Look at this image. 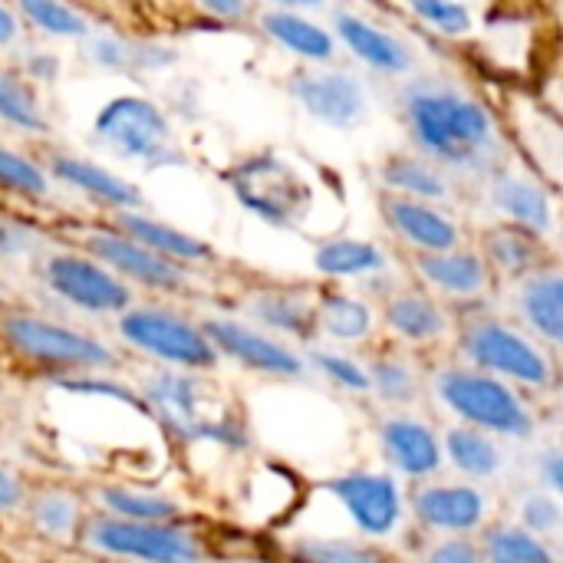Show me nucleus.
<instances>
[{
  "label": "nucleus",
  "mask_w": 563,
  "mask_h": 563,
  "mask_svg": "<svg viewBox=\"0 0 563 563\" xmlns=\"http://www.w3.org/2000/svg\"><path fill=\"white\" fill-rule=\"evenodd\" d=\"M92 139L122 162H139L145 168L181 162V148L168 115L145 96L109 99L92 119Z\"/></svg>",
  "instance_id": "obj_4"
},
{
  "label": "nucleus",
  "mask_w": 563,
  "mask_h": 563,
  "mask_svg": "<svg viewBox=\"0 0 563 563\" xmlns=\"http://www.w3.org/2000/svg\"><path fill=\"white\" fill-rule=\"evenodd\" d=\"M482 188L488 195V205L505 224L531 231L541 241H551L558 234V195H554L558 188H551L531 168H521L511 158Z\"/></svg>",
  "instance_id": "obj_12"
},
{
  "label": "nucleus",
  "mask_w": 563,
  "mask_h": 563,
  "mask_svg": "<svg viewBox=\"0 0 563 563\" xmlns=\"http://www.w3.org/2000/svg\"><path fill=\"white\" fill-rule=\"evenodd\" d=\"M23 43V23L7 0H0V53H10Z\"/></svg>",
  "instance_id": "obj_49"
},
{
  "label": "nucleus",
  "mask_w": 563,
  "mask_h": 563,
  "mask_svg": "<svg viewBox=\"0 0 563 563\" xmlns=\"http://www.w3.org/2000/svg\"><path fill=\"white\" fill-rule=\"evenodd\" d=\"M3 406H7V383H3V376H0V412H3Z\"/></svg>",
  "instance_id": "obj_52"
},
{
  "label": "nucleus",
  "mask_w": 563,
  "mask_h": 563,
  "mask_svg": "<svg viewBox=\"0 0 563 563\" xmlns=\"http://www.w3.org/2000/svg\"><path fill=\"white\" fill-rule=\"evenodd\" d=\"M188 3L201 20H214L221 26H238L247 23L251 16V0H188Z\"/></svg>",
  "instance_id": "obj_46"
},
{
  "label": "nucleus",
  "mask_w": 563,
  "mask_h": 563,
  "mask_svg": "<svg viewBox=\"0 0 563 563\" xmlns=\"http://www.w3.org/2000/svg\"><path fill=\"white\" fill-rule=\"evenodd\" d=\"M419 280L445 297L455 300H478L482 294L492 290V271L482 261L478 251L472 247H452V251H435V254H416L412 261Z\"/></svg>",
  "instance_id": "obj_21"
},
{
  "label": "nucleus",
  "mask_w": 563,
  "mask_h": 563,
  "mask_svg": "<svg viewBox=\"0 0 563 563\" xmlns=\"http://www.w3.org/2000/svg\"><path fill=\"white\" fill-rule=\"evenodd\" d=\"M119 336L139 353L155 356L172 369H211L218 363V350L205 336L201 327L178 317L165 307H129L119 317Z\"/></svg>",
  "instance_id": "obj_8"
},
{
  "label": "nucleus",
  "mask_w": 563,
  "mask_h": 563,
  "mask_svg": "<svg viewBox=\"0 0 563 563\" xmlns=\"http://www.w3.org/2000/svg\"><path fill=\"white\" fill-rule=\"evenodd\" d=\"M383 317H386V327L399 340H409V343H429V340H439L449 330V320H445L442 307L429 294H419V290L393 294L386 300Z\"/></svg>",
  "instance_id": "obj_29"
},
{
  "label": "nucleus",
  "mask_w": 563,
  "mask_h": 563,
  "mask_svg": "<svg viewBox=\"0 0 563 563\" xmlns=\"http://www.w3.org/2000/svg\"><path fill=\"white\" fill-rule=\"evenodd\" d=\"M313 363L317 369L340 389H350V393H369V376H366V366L353 363L350 356L343 353H313Z\"/></svg>",
  "instance_id": "obj_45"
},
{
  "label": "nucleus",
  "mask_w": 563,
  "mask_h": 563,
  "mask_svg": "<svg viewBox=\"0 0 563 563\" xmlns=\"http://www.w3.org/2000/svg\"><path fill=\"white\" fill-rule=\"evenodd\" d=\"M0 122L23 135H46L49 119L43 112L36 86L16 69V63L0 59Z\"/></svg>",
  "instance_id": "obj_30"
},
{
  "label": "nucleus",
  "mask_w": 563,
  "mask_h": 563,
  "mask_svg": "<svg viewBox=\"0 0 563 563\" xmlns=\"http://www.w3.org/2000/svg\"><path fill=\"white\" fill-rule=\"evenodd\" d=\"M445 459L468 478H495L505 465L498 442L468 426H459L445 435Z\"/></svg>",
  "instance_id": "obj_36"
},
{
  "label": "nucleus",
  "mask_w": 563,
  "mask_h": 563,
  "mask_svg": "<svg viewBox=\"0 0 563 563\" xmlns=\"http://www.w3.org/2000/svg\"><path fill=\"white\" fill-rule=\"evenodd\" d=\"M435 393L445 409L468 422V429L505 439L534 435V412L505 379H495L478 369H445L435 379Z\"/></svg>",
  "instance_id": "obj_5"
},
{
  "label": "nucleus",
  "mask_w": 563,
  "mask_h": 563,
  "mask_svg": "<svg viewBox=\"0 0 563 563\" xmlns=\"http://www.w3.org/2000/svg\"><path fill=\"white\" fill-rule=\"evenodd\" d=\"M228 185L251 214L274 228H297L313 208L307 175L280 152H261L238 162L228 172Z\"/></svg>",
  "instance_id": "obj_6"
},
{
  "label": "nucleus",
  "mask_w": 563,
  "mask_h": 563,
  "mask_svg": "<svg viewBox=\"0 0 563 563\" xmlns=\"http://www.w3.org/2000/svg\"><path fill=\"white\" fill-rule=\"evenodd\" d=\"M30 525L46 538V541H73L79 538L82 528V505L73 492L49 488L30 498L26 505Z\"/></svg>",
  "instance_id": "obj_35"
},
{
  "label": "nucleus",
  "mask_w": 563,
  "mask_h": 563,
  "mask_svg": "<svg viewBox=\"0 0 563 563\" xmlns=\"http://www.w3.org/2000/svg\"><path fill=\"white\" fill-rule=\"evenodd\" d=\"M511 148L518 145L531 158V172L544 178L551 188L561 185V119L541 96L511 92L505 99V112H498Z\"/></svg>",
  "instance_id": "obj_14"
},
{
  "label": "nucleus",
  "mask_w": 563,
  "mask_h": 563,
  "mask_svg": "<svg viewBox=\"0 0 563 563\" xmlns=\"http://www.w3.org/2000/svg\"><path fill=\"white\" fill-rule=\"evenodd\" d=\"M82 247L92 261L109 267L125 284H142L162 294H178L188 287V267L152 254L115 228H89L82 234Z\"/></svg>",
  "instance_id": "obj_13"
},
{
  "label": "nucleus",
  "mask_w": 563,
  "mask_h": 563,
  "mask_svg": "<svg viewBox=\"0 0 563 563\" xmlns=\"http://www.w3.org/2000/svg\"><path fill=\"white\" fill-rule=\"evenodd\" d=\"M317 333L340 343H360L373 333V307L353 294H320Z\"/></svg>",
  "instance_id": "obj_33"
},
{
  "label": "nucleus",
  "mask_w": 563,
  "mask_h": 563,
  "mask_svg": "<svg viewBox=\"0 0 563 563\" xmlns=\"http://www.w3.org/2000/svg\"><path fill=\"white\" fill-rule=\"evenodd\" d=\"M247 313L274 336L310 340L317 333V297L300 287H267L247 300Z\"/></svg>",
  "instance_id": "obj_24"
},
{
  "label": "nucleus",
  "mask_w": 563,
  "mask_h": 563,
  "mask_svg": "<svg viewBox=\"0 0 563 563\" xmlns=\"http://www.w3.org/2000/svg\"><path fill=\"white\" fill-rule=\"evenodd\" d=\"M86 56L102 66V69H115V73H135V69H162L175 63V53H168L165 46H155L148 40H129V36H86Z\"/></svg>",
  "instance_id": "obj_31"
},
{
  "label": "nucleus",
  "mask_w": 563,
  "mask_h": 563,
  "mask_svg": "<svg viewBox=\"0 0 563 563\" xmlns=\"http://www.w3.org/2000/svg\"><path fill=\"white\" fill-rule=\"evenodd\" d=\"M3 300H7V294H3V287H0V307H3Z\"/></svg>",
  "instance_id": "obj_53"
},
{
  "label": "nucleus",
  "mask_w": 563,
  "mask_h": 563,
  "mask_svg": "<svg viewBox=\"0 0 563 563\" xmlns=\"http://www.w3.org/2000/svg\"><path fill=\"white\" fill-rule=\"evenodd\" d=\"M20 23H30L33 30L56 36V40H86L92 33V23L82 10H76L69 0H7Z\"/></svg>",
  "instance_id": "obj_34"
},
{
  "label": "nucleus",
  "mask_w": 563,
  "mask_h": 563,
  "mask_svg": "<svg viewBox=\"0 0 563 563\" xmlns=\"http://www.w3.org/2000/svg\"><path fill=\"white\" fill-rule=\"evenodd\" d=\"M393 106L416 155L429 158L452 181L485 185L515 158L498 109L459 79L412 73L399 79Z\"/></svg>",
  "instance_id": "obj_1"
},
{
  "label": "nucleus",
  "mask_w": 563,
  "mask_h": 563,
  "mask_svg": "<svg viewBox=\"0 0 563 563\" xmlns=\"http://www.w3.org/2000/svg\"><path fill=\"white\" fill-rule=\"evenodd\" d=\"M86 548L135 563H205L201 541L175 521L142 525V521H119V518H96L82 531Z\"/></svg>",
  "instance_id": "obj_9"
},
{
  "label": "nucleus",
  "mask_w": 563,
  "mask_h": 563,
  "mask_svg": "<svg viewBox=\"0 0 563 563\" xmlns=\"http://www.w3.org/2000/svg\"><path fill=\"white\" fill-rule=\"evenodd\" d=\"M99 505L109 518L119 521H142V525H162L175 521L178 505L168 495L155 492H139V488H122V485H106L99 492Z\"/></svg>",
  "instance_id": "obj_37"
},
{
  "label": "nucleus",
  "mask_w": 563,
  "mask_h": 563,
  "mask_svg": "<svg viewBox=\"0 0 563 563\" xmlns=\"http://www.w3.org/2000/svg\"><path fill=\"white\" fill-rule=\"evenodd\" d=\"M426 563H482V548L468 538H449L429 548Z\"/></svg>",
  "instance_id": "obj_47"
},
{
  "label": "nucleus",
  "mask_w": 563,
  "mask_h": 563,
  "mask_svg": "<svg viewBox=\"0 0 563 563\" xmlns=\"http://www.w3.org/2000/svg\"><path fill=\"white\" fill-rule=\"evenodd\" d=\"M379 439H383L386 459L409 478H426L442 468V445L435 432L412 416L386 419L379 429Z\"/></svg>",
  "instance_id": "obj_25"
},
{
  "label": "nucleus",
  "mask_w": 563,
  "mask_h": 563,
  "mask_svg": "<svg viewBox=\"0 0 563 563\" xmlns=\"http://www.w3.org/2000/svg\"><path fill=\"white\" fill-rule=\"evenodd\" d=\"M290 99L310 112L317 122L350 132L366 122L369 115V92L363 79L340 66H307L290 73L287 79Z\"/></svg>",
  "instance_id": "obj_11"
},
{
  "label": "nucleus",
  "mask_w": 563,
  "mask_h": 563,
  "mask_svg": "<svg viewBox=\"0 0 563 563\" xmlns=\"http://www.w3.org/2000/svg\"><path fill=\"white\" fill-rule=\"evenodd\" d=\"M205 336L218 350V356H228L254 373L274 376V379H297L303 373V360L280 340H274L264 330H254L241 320L214 317L201 323Z\"/></svg>",
  "instance_id": "obj_15"
},
{
  "label": "nucleus",
  "mask_w": 563,
  "mask_h": 563,
  "mask_svg": "<svg viewBox=\"0 0 563 563\" xmlns=\"http://www.w3.org/2000/svg\"><path fill=\"white\" fill-rule=\"evenodd\" d=\"M327 492L343 505L350 521L366 538H386L402 521V495L389 475L376 472H350L327 485Z\"/></svg>",
  "instance_id": "obj_17"
},
{
  "label": "nucleus",
  "mask_w": 563,
  "mask_h": 563,
  "mask_svg": "<svg viewBox=\"0 0 563 563\" xmlns=\"http://www.w3.org/2000/svg\"><path fill=\"white\" fill-rule=\"evenodd\" d=\"M145 402L162 416L165 429L185 442H214L224 449H238L247 442L244 429L221 416L208 399L205 379L191 369L162 366L145 379Z\"/></svg>",
  "instance_id": "obj_2"
},
{
  "label": "nucleus",
  "mask_w": 563,
  "mask_h": 563,
  "mask_svg": "<svg viewBox=\"0 0 563 563\" xmlns=\"http://www.w3.org/2000/svg\"><path fill=\"white\" fill-rule=\"evenodd\" d=\"M287 554L294 563H389L386 551L353 541V538H320V534H300L287 544Z\"/></svg>",
  "instance_id": "obj_38"
},
{
  "label": "nucleus",
  "mask_w": 563,
  "mask_h": 563,
  "mask_svg": "<svg viewBox=\"0 0 563 563\" xmlns=\"http://www.w3.org/2000/svg\"><path fill=\"white\" fill-rule=\"evenodd\" d=\"M0 188L13 191L20 198H49L53 195V178L46 175L43 165H36L33 158L0 145Z\"/></svg>",
  "instance_id": "obj_41"
},
{
  "label": "nucleus",
  "mask_w": 563,
  "mask_h": 563,
  "mask_svg": "<svg viewBox=\"0 0 563 563\" xmlns=\"http://www.w3.org/2000/svg\"><path fill=\"white\" fill-rule=\"evenodd\" d=\"M313 264L323 277L336 280H356V277H373L386 271V254L383 247L356 238H336L323 241L313 254Z\"/></svg>",
  "instance_id": "obj_32"
},
{
  "label": "nucleus",
  "mask_w": 563,
  "mask_h": 563,
  "mask_svg": "<svg viewBox=\"0 0 563 563\" xmlns=\"http://www.w3.org/2000/svg\"><path fill=\"white\" fill-rule=\"evenodd\" d=\"M402 7L442 40H468L478 30L468 0H402Z\"/></svg>",
  "instance_id": "obj_39"
},
{
  "label": "nucleus",
  "mask_w": 563,
  "mask_h": 563,
  "mask_svg": "<svg viewBox=\"0 0 563 563\" xmlns=\"http://www.w3.org/2000/svg\"><path fill=\"white\" fill-rule=\"evenodd\" d=\"M518 284V317L531 330V336L544 340L551 350L561 346L563 340V277L561 267L551 261L528 277L515 280Z\"/></svg>",
  "instance_id": "obj_22"
},
{
  "label": "nucleus",
  "mask_w": 563,
  "mask_h": 563,
  "mask_svg": "<svg viewBox=\"0 0 563 563\" xmlns=\"http://www.w3.org/2000/svg\"><path fill=\"white\" fill-rule=\"evenodd\" d=\"M369 376V393H379L386 402H412L419 396V376L416 369L399 360V356H379L366 369Z\"/></svg>",
  "instance_id": "obj_42"
},
{
  "label": "nucleus",
  "mask_w": 563,
  "mask_h": 563,
  "mask_svg": "<svg viewBox=\"0 0 563 563\" xmlns=\"http://www.w3.org/2000/svg\"><path fill=\"white\" fill-rule=\"evenodd\" d=\"M115 231H122L135 244H142L152 254H158L165 261H175L181 267L205 264V261L214 257L211 244H205L201 238H195V234H188V231H181L175 224H165V221L145 214L142 208H135V211H115Z\"/></svg>",
  "instance_id": "obj_23"
},
{
  "label": "nucleus",
  "mask_w": 563,
  "mask_h": 563,
  "mask_svg": "<svg viewBox=\"0 0 563 563\" xmlns=\"http://www.w3.org/2000/svg\"><path fill=\"white\" fill-rule=\"evenodd\" d=\"M274 7H284V10H317L323 7L327 0H271Z\"/></svg>",
  "instance_id": "obj_51"
},
{
  "label": "nucleus",
  "mask_w": 563,
  "mask_h": 563,
  "mask_svg": "<svg viewBox=\"0 0 563 563\" xmlns=\"http://www.w3.org/2000/svg\"><path fill=\"white\" fill-rule=\"evenodd\" d=\"M23 501H26L23 482H20L13 472L0 468V511H13V508H20Z\"/></svg>",
  "instance_id": "obj_50"
},
{
  "label": "nucleus",
  "mask_w": 563,
  "mask_h": 563,
  "mask_svg": "<svg viewBox=\"0 0 563 563\" xmlns=\"http://www.w3.org/2000/svg\"><path fill=\"white\" fill-rule=\"evenodd\" d=\"M0 340L7 343V350L30 363V366H43V369H59V373H102L119 366L115 353L99 343L89 333H79L73 327L43 320L36 313H3L0 320Z\"/></svg>",
  "instance_id": "obj_3"
},
{
  "label": "nucleus",
  "mask_w": 563,
  "mask_h": 563,
  "mask_svg": "<svg viewBox=\"0 0 563 563\" xmlns=\"http://www.w3.org/2000/svg\"><path fill=\"white\" fill-rule=\"evenodd\" d=\"M40 277L49 294L86 313H122L132 307V287L89 254L53 251L40 257Z\"/></svg>",
  "instance_id": "obj_10"
},
{
  "label": "nucleus",
  "mask_w": 563,
  "mask_h": 563,
  "mask_svg": "<svg viewBox=\"0 0 563 563\" xmlns=\"http://www.w3.org/2000/svg\"><path fill=\"white\" fill-rule=\"evenodd\" d=\"M379 181L389 195H402L412 201H429V205H445L455 198V181L435 168L429 158L416 155V152H399L389 155L379 165Z\"/></svg>",
  "instance_id": "obj_28"
},
{
  "label": "nucleus",
  "mask_w": 563,
  "mask_h": 563,
  "mask_svg": "<svg viewBox=\"0 0 563 563\" xmlns=\"http://www.w3.org/2000/svg\"><path fill=\"white\" fill-rule=\"evenodd\" d=\"M261 30L284 46L287 53L313 63V66H327L336 56V36L320 26L317 20L303 16L300 10H284V7H271L257 16Z\"/></svg>",
  "instance_id": "obj_26"
},
{
  "label": "nucleus",
  "mask_w": 563,
  "mask_h": 563,
  "mask_svg": "<svg viewBox=\"0 0 563 563\" xmlns=\"http://www.w3.org/2000/svg\"><path fill=\"white\" fill-rule=\"evenodd\" d=\"M43 168L53 181H63L66 188H73V191H79V195H86V198L112 208V211L142 208V191L132 181L119 178L115 172H109L89 158H79L69 152H53V155H46Z\"/></svg>",
  "instance_id": "obj_19"
},
{
  "label": "nucleus",
  "mask_w": 563,
  "mask_h": 563,
  "mask_svg": "<svg viewBox=\"0 0 563 563\" xmlns=\"http://www.w3.org/2000/svg\"><path fill=\"white\" fill-rule=\"evenodd\" d=\"M462 353L465 360L495 379H508L528 389H548L554 383L551 356L518 327L478 317L462 330Z\"/></svg>",
  "instance_id": "obj_7"
},
{
  "label": "nucleus",
  "mask_w": 563,
  "mask_h": 563,
  "mask_svg": "<svg viewBox=\"0 0 563 563\" xmlns=\"http://www.w3.org/2000/svg\"><path fill=\"white\" fill-rule=\"evenodd\" d=\"M482 563H554V551L544 538H534L525 528L501 525L485 534Z\"/></svg>",
  "instance_id": "obj_40"
},
{
  "label": "nucleus",
  "mask_w": 563,
  "mask_h": 563,
  "mask_svg": "<svg viewBox=\"0 0 563 563\" xmlns=\"http://www.w3.org/2000/svg\"><path fill=\"white\" fill-rule=\"evenodd\" d=\"M478 254L492 274H501L508 280H521L531 271L551 264L541 238H534L531 231H521L515 224H505V221L482 231V251Z\"/></svg>",
  "instance_id": "obj_27"
},
{
  "label": "nucleus",
  "mask_w": 563,
  "mask_h": 563,
  "mask_svg": "<svg viewBox=\"0 0 563 563\" xmlns=\"http://www.w3.org/2000/svg\"><path fill=\"white\" fill-rule=\"evenodd\" d=\"M379 211L389 224V231L409 244L416 254H435V251H452L462 247V224L442 211V205H429V201H412L402 195H383L379 198Z\"/></svg>",
  "instance_id": "obj_18"
},
{
  "label": "nucleus",
  "mask_w": 563,
  "mask_h": 563,
  "mask_svg": "<svg viewBox=\"0 0 563 563\" xmlns=\"http://www.w3.org/2000/svg\"><path fill=\"white\" fill-rule=\"evenodd\" d=\"M538 478L541 485L551 492V495H561L563 492V459L558 449H548L538 455Z\"/></svg>",
  "instance_id": "obj_48"
},
{
  "label": "nucleus",
  "mask_w": 563,
  "mask_h": 563,
  "mask_svg": "<svg viewBox=\"0 0 563 563\" xmlns=\"http://www.w3.org/2000/svg\"><path fill=\"white\" fill-rule=\"evenodd\" d=\"M336 43H343L363 66H369L376 76L386 79H406L416 73V53L412 46L386 30L383 23L356 13V10H333V30Z\"/></svg>",
  "instance_id": "obj_16"
},
{
  "label": "nucleus",
  "mask_w": 563,
  "mask_h": 563,
  "mask_svg": "<svg viewBox=\"0 0 563 563\" xmlns=\"http://www.w3.org/2000/svg\"><path fill=\"white\" fill-rule=\"evenodd\" d=\"M43 254L40 228L26 224L23 218L0 214V257L3 261H30Z\"/></svg>",
  "instance_id": "obj_43"
},
{
  "label": "nucleus",
  "mask_w": 563,
  "mask_h": 563,
  "mask_svg": "<svg viewBox=\"0 0 563 563\" xmlns=\"http://www.w3.org/2000/svg\"><path fill=\"white\" fill-rule=\"evenodd\" d=\"M521 528L534 538H554L561 531V501L551 492H531L521 501Z\"/></svg>",
  "instance_id": "obj_44"
},
{
  "label": "nucleus",
  "mask_w": 563,
  "mask_h": 563,
  "mask_svg": "<svg viewBox=\"0 0 563 563\" xmlns=\"http://www.w3.org/2000/svg\"><path fill=\"white\" fill-rule=\"evenodd\" d=\"M412 515L429 531L468 534L482 528L488 498L475 485H426L412 495Z\"/></svg>",
  "instance_id": "obj_20"
}]
</instances>
